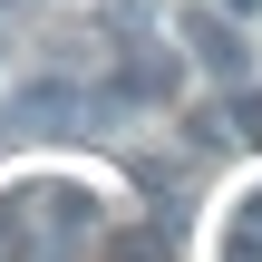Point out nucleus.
Here are the masks:
<instances>
[{
  "label": "nucleus",
  "instance_id": "1",
  "mask_svg": "<svg viewBox=\"0 0 262 262\" xmlns=\"http://www.w3.org/2000/svg\"><path fill=\"white\" fill-rule=\"evenodd\" d=\"M175 39H185L214 78H243V68H253V49H243V29H233V10H214V0H185V10H175Z\"/></svg>",
  "mask_w": 262,
  "mask_h": 262
},
{
  "label": "nucleus",
  "instance_id": "2",
  "mask_svg": "<svg viewBox=\"0 0 262 262\" xmlns=\"http://www.w3.org/2000/svg\"><path fill=\"white\" fill-rule=\"evenodd\" d=\"M175 88H185V58H175V49H136V58H126V78H117V97H126V107H165Z\"/></svg>",
  "mask_w": 262,
  "mask_h": 262
},
{
  "label": "nucleus",
  "instance_id": "3",
  "mask_svg": "<svg viewBox=\"0 0 262 262\" xmlns=\"http://www.w3.org/2000/svg\"><path fill=\"white\" fill-rule=\"evenodd\" d=\"M107 262H175V233H165V224H126V233L107 243Z\"/></svg>",
  "mask_w": 262,
  "mask_h": 262
},
{
  "label": "nucleus",
  "instance_id": "4",
  "mask_svg": "<svg viewBox=\"0 0 262 262\" xmlns=\"http://www.w3.org/2000/svg\"><path fill=\"white\" fill-rule=\"evenodd\" d=\"M224 126H233L243 146H262V88H243V78H233V117H224Z\"/></svg>",
  "mask_w": 262,
  "mask_h": 262
},
{
  "label": "nucleus",
  "instance_id": "5",
  "mask_svg": "<svg viewBox=\"0 0 262 262\" xmlns=\"http://www.w3.org/2000/svg\"><path fill=\"white\" fill-rule=\"evenodd\" d=\"M214 10H262V0H214Z\"/></svg>",
  "mask_w": 262,
  "mask_h": 262
},
{
  "label": "nucleus",
  "instance_id": "6",
  "mask_svg": "<svg viewBox=\"0 0 262 262\" xmlns=\"http://www.w3.org/2000/svg\"><path fill=\"white\" fill-rule=\"evenodd\" d=\"M0 126H10V97H0Z\"/></svg>",
  "mask_w": 262,
  "mask_h": 262
}]
</instances>
